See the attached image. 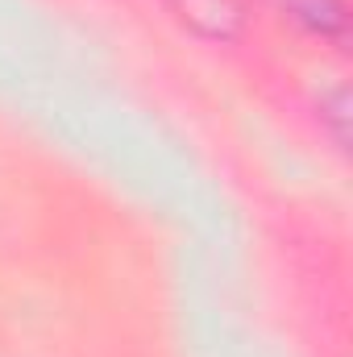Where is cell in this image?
I'll return each instance as SVG.
<instances>
[{"label":"cell","mask_w":353,"mask_h":357,"mask_svg":"<svg viewBox=\"0 0 353 357\" xmlns=\"http://www.w3.org/2000/svg\"><path fill=\"white\" fill-rule=\"evenodd\" d=\"M171 4L179 8L183 21H191L208 38H229L237 29V21H241L233 0H171Z\"/></svg>","instance_id":"cell-2"},{"label":"cell","mask_w":353,"mask_h":357,"mask_svg":"<svg viewBox=\"0 0 353 357\" xmlns=\"http://www.w3.org/2000/svg\"><path fill=\"white\" fill-rule=\"evenodd\" d=\"M287 21H295L299 29L324 38V42H345L350 33V8L345 0H270Z\"/></svg>","instance_id":"cell-1"}]
</instances>
